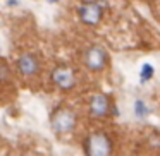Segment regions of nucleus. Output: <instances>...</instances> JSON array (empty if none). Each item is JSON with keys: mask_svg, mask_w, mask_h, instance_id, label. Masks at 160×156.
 <instances>
[{"mask_svg": "<svg viewBox=\"0 0 160 156\" xmlns=\"http://www.w3.org/2000/svg\"><path fill=\"white\" fill-rule=\"evenodd\" d=\"M86 156H110L112 154V141L105 132L97 130L88 135L84 142Z\"/></svg>", "mask_w": 160, "mask_h": 156, "instance_id": "obj_1", "label": "nucleus"}, {"mask_svg": "<svg viewBox=\"0 0 160 156\" xmlns=\"http://www.w3.org/2000/svg\"><path fill=\"white\" fill-rule=\"evenodd\" d=\"M76 127V115L71 108L66 106H60L53 111L52 115V129L55 134L64 135V134H69V132L74 130Z\"/></svg>", "mask_w": 160, "mask_h": 156, "instance_id": "obj_2", "label": "nucleus"}, {"mask_svg": "<svg viewBox=\"0 0 160 156\" xmlns=\"http://www.w3.org/2000/svg\"><path fill=\"white\" fill-rule=\"evenodd\" d=\"M78 16H79L81 22H84L86 26H97L100 24L102 17H103V7L97 0H90V2H84L79 5Z\"/></svg>", "mask_w": 160, "mask_h": 156, "instance_id": "obj_3", "label": "nucleus"}, {"mask_svg": "<svg viewBox=\"0 0 160 156\" xmlns=\"http://www.w3.org/2000/svg\"><path fill=\"white\" fill-rule=\"evenodd\" d=\"M52 83L55 87H59L60 91H71L76 86V74L71 67L67 65H59L52 70Z\"/></svg>", "mask_w": 160, "mask_h": 156, "instance_id": "obj_4", "label": "nucleus"}, {"mask_svg": "<svg viewBox=\"0 0 160 156\" xmlns=\"http://www.w3.org/2000/svg\"><path fill=\"white\" fill-rule=\"evenodd\" d=\"M16 69L22 77H35L40 72V60L35 53L31 52H22L16 59Z\"/></svg>", "mask_w": 160, "mask_h": 156, "instance_id": "obj_5", "label": "nucleus"}, {"mask_svg": "<svg viewBox=\"0 0 160 156\" xmlns=\"http://www.w3.org/2000/svg\"><path fill=\"white\" fill-rule=\"evenodd\" d=\"M84 65L86 69H90L91 72H100L103 70V67L107 65V53L102 46L93 45L84 52Z\"/></svg>", "mask_w": 160, "mask_h": 156, "instance_id": "obj_6", "label": "nucleus"}, {"mask_svg": "<svg viewBox=\"0 0 160 156\" xmlns=\"http://www.w3.org/2000/svg\"><path fill=\"white\" fill-rule=\"evenodd\" d=\"M112 110V101L107 94L98 93L90 100V115L93 118H105L110 115Z\"/></svg>", "mask_w": 160, "mask_h": 156, "instance_id": "obj_7", "label": "nucleus"}, {"mask_svg": "<svg viewBox=\"0 0 160 156\" xmlns=\"http://www.w3.org/2000/svg\"><path fill=\"white\" fill-rule=\"evenodd\" d=\"M153 74H155V69H153L152 64H143V67H141V83L150 81L153 77Z\"/></svg>", "mask_w": 160, "mask_h": 156, "instance_id": "obj_8", "label": "nucleus"}, {"mask_svg": "<svg viewBox=\"0 0 160 156\" xmlns=\"http://www.w3.org/2000/svg\"><path fill=\"white\" fill-rule=\"evenodd\" d=\"M12 79V70L5 62H0V81H11Z\"/></svg>", "mask_w": 160, "mask_h": 156, "instance_id": "obj_9", "label": "nucleus"}, {"mask_svg": "<svg viewBox=\"0 0 160 156\" xmlns=\"http://www.w3.org/2000/svg\"><path fill=\"white\" fill-rule=\"evenodd\" d=\"M134 110H136V115H138L139 118H145L146 115H148V108H146V105L143 103V101H136L134 103Z\"/></svg>", "mask_w": 160, "mask_h": 156, "instance_id": "obj_10", "label": "nucleus"}, {"mask_svg": "<svg viewBox=\"0 0 160 156\" xmlns=\"http://www.w3.org/2000/svg\"><path fill=\"white\" fill-rule=\"evenodd\" d=\"M50 2H57V0H50Z\"/></svg>", "mask_w": 160, "mask_h": 156, "instance_id": "obj_11", "label": "nucleus"}]
</instances>
